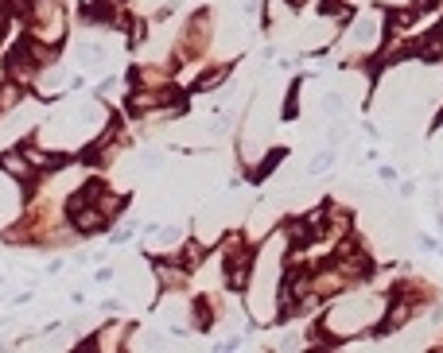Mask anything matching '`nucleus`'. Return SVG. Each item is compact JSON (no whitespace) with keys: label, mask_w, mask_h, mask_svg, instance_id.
I'll return each instance as SVG.
<instances>
[{"label":"nucleus","mask_w":443,"mask_h":353,"mask_svg":"<svg viewBox=\"0 0 443 353\" xmlns=\"http://www.w3.org/2000/svg\"><path fill=\"white\" fill-rule=\"evenodd\" d=\"M377 35H381V20H377L374 12L358 16V20L350 24V43H354V47H374Z\"/></svg>","instance_id":"8"},{"label":"nucleus","mask_w":443,"mask_h":353,"mask_svg":"<svg viewBox=\"0 0 443 353\" xmlns=\"http://www.w3.org/2000/svg\"><path fill=\"white\" fill-rule=\"evenodd\" d=\"M117 4H121V0H117Z\"/></svg>","instance_id":"16"},{"label":"nucleus","mask_w":443,"mask_h":353,"mask_svg":"<svg viewBox=\"0 0 443 353\" xmlns=\"http://www.w3.org/2000/svg\"><path fill=\"white\" fill-rule=\"evenodd\" d=\"M342 109H347V97H342V93H327L323 97V113H327V117H342Z\"/></svg>","instance_id":"15"},{"label":"nucleus","mask_w":443,"mask_h":353,"mask_svg":"<svg viewBox=\"0 0 443 353\" xmlns=\"http://www.w3.org/2000/svg\"><path fill=\"white\" fill-rule=\"evenodd\" d=\"M331 167H334V148H323L319 155L307 160V175H327Z\"/></svg>","instance_id":"13"},{"label":"nucleus","mask_w":443,"mask_h":353,"mask_svg":"<svg viewBox=\"0 0 443 353\" xmlns=\"http://www.w3.org/2000/svg\"><path fill=\"white\" fill-rule=\"evenodd\" d=\"M28 35L47 47H59L66 35V4L63 0H28Z\"/></svg>","instance_id":"2"},{"label":"nucleus","mask_w":443,"mask_h":353,"mask_svg":"<svg viewBox=\"0 0 443 353\" xmlns=\"http://www.w3.org/2000/svg\"><path fill=\"white\" fill-rule=\"evenodd\" d=\"M156 284L159 291H167V295H179L183 287L191 284V268H183L179 260H156Z\"/></svg>","instance_id":"5"},{"label":"nucleus","mask_w":443,"mask_h":353,"mask_svg":"<svg viewBox=\"0 0 443 353\" xmlns=\"http://www.w3.org/2000/svg\"><path fill=\"white\" fill-rule=\"evenodd\" d=\"M90 346L105 349V353H113V349L129 346V322H105L101 330L94 334V342H90Z\"/></svg>","instance_id":"7"},{"label":"nucleus","mask_w":443,"mask_h":353,"mask_svg":"<svg viewBox=\"0 0 443 353\" xmlns=\"http://www.w3.org/2000/svg\"><path fill=\"white\" fill-rule=\"evenodd\" d=\"M78 63H82L86 70H101L105 63H109V47H105V43H97V39L78 43Z\"/></svg>","instance_id":"10"},{"label":"nucleus","mask_w":443,"mask_h":353,"mask_svg":"<svg viewBox=\"0 0 443 353\" xmlns=\"http://www.w3.org/2000/svg\"><path fill=\"white\" fill-rule=\"evenodd\" d=\"M20 101H24V90H20V82H0V113H16L20 109Z\"/></svg>","instance_id":"12"},{"label":"nucleus","mask_w":443,"mask_h":353,"mask_svg":"<svg viewBox=\"0 0 443 353\" xmlns=\"http://www.w3.org/2000/svg\"><path fill=\"white\" fill-rule=\"evenodd\" d=\"M16 214H20V187L12 183V175L0 171V229L12 225Z\"/></svg>","instance_id":"6"},{"label":"nucleus","mask_w":443,"mask_h":353,"mask_svg":"<svg viewBox=\"0 0 443 353\" xmlns=\"http://www.w3.org/2000/svg\"><path fill=\"white\" fill-rule=\"evenodd\" d=\"M191 314H194V326H199V330H210V326L218 322L214 303H210L206 295H202V299H191Z\"/></svg>","instance_id":"11"},{"label":"nucleus","mask_w":443,"mask_h":353,"mask_svg":"<svg viewBox=\"0 0 443 353\" xmlns=\"http://www.w3.org/2000/svg\"><path fill=\"white\" fill-rule=\"evenodd\" d=\"M66 218H70V225H74L78 233H105V225H109V218H105L94 202H82V198L66 202Z\"/></svg>","instance_id":"4"},{"label":"nucleus","mask_w":443,"mask_h":353,"mask_svg":"<svg viewBox=\"0 0 443 353\" xmlns=\"http://www.w3.org/2000/svg\"><path fill=\"white\" fill-rule=\"evenodd\" d=\"M0 171L12 175L16 183H24V187H31V171H35V167H31V160L24 152H4V155H0Z\"/></svg>","instance_id":"9"},{"label":"nucleus","mask_w":443,"mask_h":353,"mask_svg":"<svg viewBox=\"0 0 443 353\" xmlns=\"http://www.w3.org/2000/svg\"><path fill=\"white\" fill-rule=\"evenodd\" d=\"M226 78H229V70L226 66H214V70H206V74L194 82V90H214V86H222Z\"/></svg>","instance_id":"14"},{"label":"nucleus","mask_w":443,"mask_h":353,"mask_svg":"<svg viewBox=\"0 0 443 353\" xmlns=\"http://www.w3.org/2000/svg\"><path fill=\"white\" fill-rule=\"evenodd\" d=\"M210 43H214V20H210V12H194L187 20V28H183L179 55L183 58H202L210 51Z\"/></svg>","instance_id":"3"},{"label":"nucleus","mask_w":443,"mask_h":353,"mask_svg":"<svg viewBox=\"0 0 443 353\" xmlns=\"http://www.w3.org/2000/svg\"><path fill=\"white\" fill-rule=\"evenodd\" d=\"M377 311H381V303L374 295H362V291L339 299V303L327 311V319H323L327 346H331V342H342V338H358V334H366L369 322H377Z\"/></svg>","instance_id":"1"}]
</instances>
